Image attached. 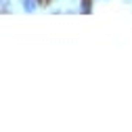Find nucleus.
Masks as SVG:
<instances>
[{
    "label": "nucleus",
    "instance_id": "nucleus-1",
    "mask_svg": "<svg viewBox=\"0 0 132 132\" xmlns=\"http://www.w3.org/2000/svg\"><path fill=\"white\" fill-rule=\"evenodd\" d=\"M25 11H27V13L36 11V0H25Z\"/></svg>",
    "mask_w": 132,
    "mask_h": 132
},
{
    "label": "nucleus",
    "instance_id": "nucleus-2",
    "mask_svg": "<svg viewBox=\"0 0 132 132\" xmlns=\"http://www.w3.org/2000/svg\"><path fill=\"white\" fill-rule=\"evenodd\" d=\"M82 11H84V13L90 11V0H82Z\"/></svg>",
    "mask_w": 132,
    "mask_h": 132
}]
</instances>
